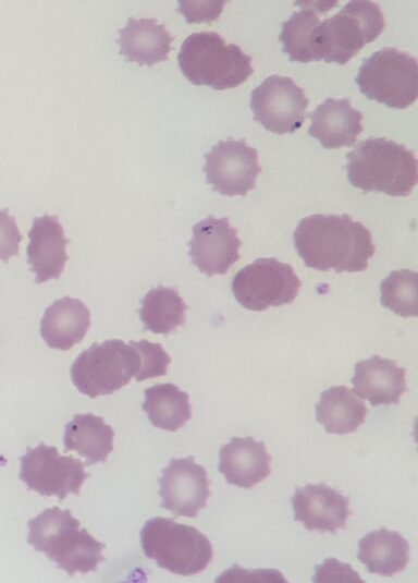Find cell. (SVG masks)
I'll return each mask as SVG.
<instances>
[{"label":"cell","mask_w":418,"mask_h":583,"mask_svg":"<svg viewBox=\"0 0 418 583\" xmlns=\"http://www.w3.org/2000/svg\"><path fill=\"white\" fill-rule=\"evenodd\" d=\"M28 238L27 263L35 275V282L59 279L69 259L66 245L70 240L58 216L45 214L34 218Z\"/></svg>","instance_id":"obj_16"},{"label":"cell","mask_w":418,"mask_h":583,"mask_svg":"<svg viewBox=\"0 0 418 583\" xmlns=\"http://www.w3.org/2000/svg\"><path fill=\"white\" fill-rule=\"evenodd\" d=\"M308 105L304 89L288 76L272 74L250 93L255 121L278 135L299 130Z\"/></svg>","instance_id":"obj_11"},{"label":"cell","mask_w":418,"mask_h":583,"mask_svg":"<svg viewBox=\"0 0 418 583\" xmlns=\"http://www.w3.org/2000/svg\"><path fill=\"white\" fill-rule=\"evenodd\" d=\"M158 481L160 506L175 517L195 518L207 506L210 497L207 471L193 457L171 459Z\"/></svg>","instance_id":"obj_13"},{"label":"cell","mask_w":418,"mask_h":583,"mask_svg":"<svg viewBox=\"0 0 418 583\" xmlns=\"http://www.w3.org/2000/svg\"><path fill=\"white\" fill-rule=\"evenodd\" d=\"M381 305L402 317L417 316V272L393 270L380 284Z\"/></svg>","instance_id":"obj_28"},{"label":"cell","mask_w":418,"mask_h":583,"mask_svg":"<svg viewBox=\"0 0 418 583\" xmlns=\"http://www.w3.org/2000/svg\"><path fill=\"white\" fill-rule=\"evenodd\" d=\"M140 369V356L128 342L110 339L93 343L73 362L70 374L77 390L95 399L126 386Z\"/></svg>","instance_id":"obj_7"},{"label":"cell","mask_w":418,"mask_h":583,"mask_svg":"<svg viewBox=\"0 0 418 583\" xmlns=\"http://www.w3.org/2000/svg\"><path fill=\"white\" fill-rule=\"evenodd\" d=\"M89 327V308L79 299L64 296L45 311L40 335L49 348L67 351L84 339Z\"/></svg>","instance_id":"obj_20"},{"label":"cell","mask_w":418,"mask_h":583,"mask_svg":"<svg viewBox=\"0 0 418 583\" xmlns=\"http://www.w3.org/2000/svg\"><path fill=\"white\" fill-rule=\"evenodd\" d=\"M144 396L143 410L155 427L174 433L192 417L189 394L173 384L153 385Z\"/></svg>","instance_id":"obj_25"},{"label":"cell","mask_w":418,"mask_h":583,"mask_svg":"<svg viewBox=\"0 0 418 583\" xmlns=\"http://www.w3.org/2000/svg\"><path fill=\"white\" fill-rule=\"evenodd\" d=\"M367 413L365 403L344 385L324 390L316 405V420L329 434L356 432L364 424Z\"/></svg>","instance_id":"obj_24"},{"label":"cell","mask_w":418,"mask_h":583,"mask_svg":"<svg viewBox=\"0 0 418 583\" xmlns=\"http://www.w3.org/2000/svg\"><path fill=\"white\" fill-rule=\"evenodd\" d=\"M177 62L192 84L217 90L235 88L254 73L251 57L235 44L226 45L216 32L188 35L181 45Z\"/></svg>","instance_id":"obj_4"},{"label":"cell","mask_w":418,"mask_h":583,"mask_svg":"<svg viewBox=\"0 0 418 583\" xmlns=\"http://www.w3.org/2000/svg\"><path fill=\"white\" fill-rule=\"evenodd\" d=\"M349 183L365 192L408 196L417 184V158L404 144L385 137L360 141L346 154Z\"/></svg>","instance_id":"obj_3"},{"label":"cell","mask_w":418,"mask_h":583,"mask_svg":"<svg viewBox=\"0 0 418 583\" xmlns=\"http://www.w3.org/2000/svg\"><path fill=\"white\" fill-rule=\"evenodd\" d=\"M187 308L176 289L158 286L143 297L139 316L145 329L168 335L185 324Z\"/></svg>","instance_id":"obj_26"},{"label":"cell","mask_w":418,"mask_h":583,"mask_svg":"<svg viewBox=\"0 0 418 583\" xmlns=\"http://www.w3.org/2000/svg\"><path fill=\"white\" fill-rule=\"evenodd\" d=\"M145 556L174 574L189 576L206 570L213 558L208 537L196 527L156 517L140 531Z\"/></svg>","instance_id":"obj_6"},{"label":"cell","mask_w":418,"mask_h":583,"mask_svg":"<svg viewBox=\"0 0 418 583\" xmlns=\"http://www.w3.org/2000/svg\"><path fill=\"white\" fill-rule=\"evenodd\" d=\"M314 5L303 7L300 11L293 12L291 17L283 22L279 39L282 50L287 53L290 61H316L310 48V37L314 28L320 24Z\"/></svg>","instance_id":"obj_27"},{"label":"cell","mask_w":418,"mask_h":583,"mask_svg":"<svg viewBox=\"0 0 418 583\" xmlns=\"http://www.w3.org/2000/svg\"><path fill=\"white\" fill-rule=\"evenodd\" d=\"M312 582H353L364 583L357 572L347 563L335 558L325 559L316 567Z\"/></svg>","instance_id":"obj_33"},{"label":"cell","mask_w":418,"mask_h":583,"mask_svg":"<svg viewBox=\"0 0 418 583\" xmlns=\"http://www.w3.org/2000/svg\"><path fill=\"white\" fill-rule=\"evenodd\" d=\"M294 519L308 531L335 534L352 514L349 499L324 483L297 487L292 497Z\"/></svg>","instance_id":"obj_15"},{"label":"cell","mask_w":418,"mask_h":583,"mask_svg":"<svg viewBox=\"0 0 418 583\" xmlns=\"http://www.w3.org/2000/svg\"><path fill=\"white\" fill-rule=\"evenodd\" d=\"M351 382L353 392L373 406L398 404L407 391L405 368L379 355L356 363Z\"/></svg>","instance_id":"obj_19"},{"label":"cell","mask_w":418,"mask_h":583,"mask_svg":"<svg viewBox=\"0 0 418 583\" xmlns=\"http://www.w3.org/2000/svg\"><path fill=\"white\" fill-rule=\"evenodd\" d=\"M114 430L101 416L75 414L64 429V452L76 451L85 465L103 463L113 450Z\"/></svg>","instance_id":"obj_23"},{"label":"cell","mask_w":418,"mask_h":583,"mask_svg":"<svg viewBox=\"0 0 418 583\" xmlns=\"http://www.w3.org/2000/svg\"><path fill=\"white\" fill-rule=\"evenodd\" d=\"M118 33L119 53L127 61L152 66L168 60L173 37L156 19L130 17Z\"/></svg>","instance_id":"obj_21"},{"label":"cell","mask_w":418,"mask_h":583,"mask_svg":"<svg viewBox=\"0 0 418 583\" xmlns=\"http://www.w3.org/2000/svg\"><path fill=\"white\" fill-rule=\"evenodd\" d=\"M302 282L290 264L276 258H258L236 272L232 293L246 309L263 312L269 307L291 304Z\"/></svg>","instance_id":"obj_9"},{"label":"cell","mask_w":418,"mask_h":583,"mask_svg":"<svg viewBox=\"0 0 418 583\" xmlns=\"http://www.w3.org/2000/svg\"><path fill=\"white\" fill-rule=\"evenodd\" d=\"M357 558L369 573L393 576L409 562V544L396 531L386 527L369 532L358 544Z\"/></svg>","instance_id":"obj_22"},{"label":"cell","mask_w":418,"mask_h":583,"mask_svg":"<svg viewBox=\"0 0 418 583\" xmlns=\"http://www.w3.org/2000/svg\"><path fill=\"white\" fill-rule=\"evenodd\" d=\"M293 239L304 265L322 271H364L376 252L370 231L347 214L305 217Z\"/></svg>","instance_id":"obj_1"},{"label":"cell","mask_w":418,"mask_h":583,"mask_svg":"<svg viewBox=\"0 0 418 583\" xmlns=\"http://www.w3.org/2000/svg\"><path fill=\"white\" fill-rule=\"evenodd\" d=\"M22 239L15 218L7 208L0 209V260L19 255Z\"/></svg>","instance_id":"obj_31"},{"label":"cell","mask_w":418,"mask_h":583,"mask_svg":"<svg viewBox=\"0 0 418 583\" xmlns=\"http://www.w3.org/2000/svg\"><path fill=\"white\" fill-rule=\"evenodd\" d=\"M216 582H235V583H251V582H266V583H286L282 573L275 569H257L247 570L242 569L237 563L232 568L225 570L220 576L216 579Z\"/></svg>","instance_id":"obj_30"},{"label":"cell","mask_w":418,"mask_h":583,"mask_svg":"<svg viewBox=\"0 0 418 583\" xmlns=\"http://www.w3.org/2000/svg\"><path fill=\"white\" fill-rule=\"evenodd\" d=\"M140 356V369L135 376L136 381L164 376L171 363L170 355L160 343L148 340L130 341Z\"/></svg>","instance_id":"obj_29"},{"label":"cell","mask_w":418,"mask_h":583,"mask_svg":"<svg viewBox=\"0 0 418 583\" xmlns=\"http://www.w3.org/2000/svg\"><path fill=\"white\" fill-rule=\"evenodd\" d=\"M225 1H186L180 0L177 11L188 23L211 22L219 19Z\"/></svg>","instance_id":"obj_32"},{"label":"cell","mask_w":418,"mask_h":583,"mask_svg":"<svg viewBox=\"0 0 418 583\" xmlns=\"http://www.w3.org/2000/svg\"><path fill=\"white\" fill-rule=\"evenodd\" d=\"M355 82L367 98L406 109L417 100L418 63L405 51L384 47L362 61Z\"/></svg>","instance_id":"obj_8"},{"label":"cell","mask_w":418,"mask_h":583,"mask_svg":"<svg viewBox=\"0 0 418 583\" xmlns=\"http://www.w3.org/2000/svg\"><path fill=\"white\" fill-rule=\"evenodd\" d=\"M308 118V134L327 149L354 146L364 129V116L352 107L348 98H328Z\"/></svg>","instance_id":"obj_17"},{"label":"cell","mask_w":418,"mask_h":583,"mask_svg":"<svg viewBox=\"0 0 418 583\" xmlns=\"http://www.w3.org/2000/svg\"><path fill=\"white\" fill-rule=\"evenodd\" d=\"M218 470L228 484L249 489L271 474V456L263 441L233 437L220 449Z\"/></svg>","instance_id":"obj_18"},{"label":"cell","mask_w":418,"mask_h":583,"mask_svg":"<svg viewBox=\"0 0 418 583\" xmlns=\"http://www.w3.org/2000/svg\"><path fill=\"white\" fill-rule=\"evenodd\" d=\"M187 245L192 264L211 277L226 274L238 260L242 241L229 218L209 215L193 227Z\"/></svg>","instance_id":"obj_14"},{"label":"cell","mask_w":418,"mask_h":583,"mask_svg":"<svg viewBox=\"0 0 418 583\" xmlns=\"http://www.w3.org/2000/svg\"><path fill=\"white\" fill-rule=\"evenodd\" d=\"M385 27L379 7L369 0L348 1L336 14L317 25L310 37L315 60L346 64Z\"/></svg>","instance_id":"obj_5"},{"label":"cell","mask_w":418,"mask_h":583,"mask_svg":"<svg viewBox=\"0 0 418 583\" xmlns=\"http://www.w3.org/2000/svg\"><path fill=\"white\" fill-rule=\"evenodd\" d=\"M27 543L70 576L89 573L104 561L106 545L97 541L70 510L52 507L28 523Z\"/></svg>","instance_id":"obj_2"},{"label":"cell","mask_w":418,"mask_h":583,"mask_svg":"<svg viewBox=\"0 0 418 583\" xmlns=\"http://www.w3.org/2000/svg\"><path fill=\"white\" fill-rule=\"evenodd\" d=\"M89 474L85 463L72 456H61L54 446L40 442L21 457L20 479L30 489L60 500L78 495Z\"/></svg>","instance_id":"obj_10"},{"label":"cell","mask_w":418,"mask_h":583,"mask_svg":"<svg viewBox=\"0 0 418 583\" xmlns=\"http://www.w3.org/2000/svg\"><path fill=\"white\" fill-rule=\"evenodd\" d=\"M258 157L244 138L220 141L205 154L206 182L221 195L245 196L261 172Z\"/></svg>","instance_id":"obj_12"}]
</instances>
